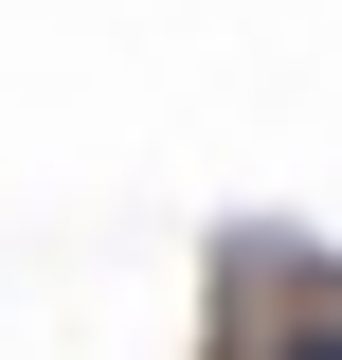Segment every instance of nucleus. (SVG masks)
<instances>
[{"instance_id": "nucleus-1", "label": "nucleus", "mask_w": 342, "mask_h": 360, "mask_svg": "<svg viewBox=\"0 0 342 360\" xmlns=\"http://www.w3.org/2000/svg\"><path fill=\"white\" fill-rule=\"evenodd\" d=\"M198 360H342V252L289 217H234L198 252Z\"/></svg>"}]
</instances>
